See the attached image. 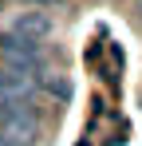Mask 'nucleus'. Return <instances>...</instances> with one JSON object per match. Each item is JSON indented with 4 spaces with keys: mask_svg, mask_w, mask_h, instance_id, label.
<instances>
[{
    "mask_svg": "<svg viewBox=\"0 0 142 146\" xmlns=\"http://www.w3.org/2000/svg\"><path fill=\"white\" fill-rule=\"evenodd\" d=\"M0 51H4V63L12 71H24L36 79L40 63H44V44L40 40H28V36H16V32H4L0 36Z\"/></svg>",
    "mask_w": 142,
    "mask_h": 146,
    "instance_id": "f257e3e1",
    "label": "nucleus"
},
{
    "mask_svg": "<svg viewBox=\"0 0 142 146\" xmlns=\"http://www.w3.org/2000/svg\"><path fill=\"white\" fill-rule=\"evenodd\" d=\"M0 95L32 103V99H36V79L24 75V71H12V67H0Z\"/></svg>",
    "mask_w": 142,
    "mask_h": 146,
    "instance_id": "f03ea898",
    "label": "nucleus"
},
{
    "mask_svg": "<svg viewBox=\"0 0 142 146\" xmlns=\"http://www.w3.org/2000/svg\"><path fill=\"white\" fill-rule=\"evenodd\" d=\"M4 134H8L12 146H36L40 142V119H36L32 111H24L20 119H12L8 126H4Z\"/></svg>",
    "mask_w": 142,
    "mask_h": 146,
    "instance_id": "7ed1b4c3",
    "label": "nucleus"
},
{
    "mask_svg": "<svg viewBox=\"0 0 142 146\" xmlns=\"http://www.w3.org/2000/svg\"><path fill=\"white\" fill-rule=\"evenodd\" d=\"M8 32H16V36H28V40H47L51 36V20H47L44 12H24L12 20Z\"/></svg>",
    "mask_w": 142,
    "mask_h": 146,
    "instance_id": "20e7f679",
    "label": "nucleus"
},
{
    "mask_svg": "<svg viewBox=\"0 0 142 146\" xmlns=\"http://www.w3.org/2000/svg\"><path fill=\"white\" fill-rule=\"evenodd\" d=\"M40 91L51 95V99H59V103H67L71 99V79L67 75H44V79H40Z\"/></svg>",
    "mask_w": 142,
    "mask_h": 146,
    "instance_id": "39448f33",
    "label": "nucleus"
},
{
    "mask_svg": "<svg viewBox=\"0 0 142 146\" xmlns=\"http://www.w3.org/2000/svg\"><path fill=\"white\" fill-rule=\"evenodd\" d=\"M28 4H40V8H59L63 0H28Z\"/></svg>",
    "mask_w": 142,
    "mask_h": 146,
    "instance_id": "423d86ee",
    "label": "nucleus"
},
{
    "mask_svg": "<svg viewBox=\"0 0 142 146\" xmlns=\"http://www.w3.org/2000/svg\"><path fill=\"white\" fill-rule=\"evenodd\" d=\"M134 16H138V20H142V0H134Z\"/></svg>",
    "mask_w": 142,
    "mask_h": 146,
    "instance_id": "0eeeda50",
    "label": "nucleus"
},
{
    "mask_svg": "<svg viewBox=\"0 0 142 146\" xmlns=\"http://www.w3.org/2000/svg\"><path fill=\"white\" fill-rule=\"evenodd\" d=\"M0 146H12V142H8V134H4V130H0Z\"/></svg>",
    "mask_w": 142,
    "mask_h": 146,
    "instance_id": "6e6552de",
    "label": "nucleus"
}]
</instances>
